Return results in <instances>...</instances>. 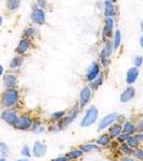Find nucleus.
<instances>
[{
    "label": "nucleus",
    "instance_id": "nucleus-21",
    "mask_svg": "<svg viewBox=\"0 0 143 161\" xmlns=\"http://www.w3.org/2000/svg\"><path fill=\"white\" fill-rule=\"evenodd\" d=\"M110 142V138L108 134H103V135H101L99 138L97 140V144L98 145H101V146H105L108 145Z\"/></svg>",
    "mask_w": 143,
    "mask_h": 161
},
{
    "label": "nucleus",
    "instance_id": "nucleus-6",
    "mask_svg": "<svg viewBox=\"0 0 143 161\" xmlns=\"http://www.w3.org/2000/svg\"><path fill=\"white\" fill-rule=\"evenodd\" d=\"M1 117H2L3 120H5V123H8L11 126L15 125V123L18 119V116H17V114H16V112L11 111V110H7V111L3 112Z\"/></svg>",
    "mask_w": 143,
    "mask_h": 161
},
{
    "label": "nucleus",
    "instance_id": "nucleus-5",
    "mask_svg": "<svg viewBox=\"0 0 143 161\" xmlns=\"http://www.w3.org/2000/svg\"><path fill=\"white\" fill-rule=\"evenodd\" d=\"M111 52H112V43L108 41L107 43H105V48L102 50L101 53H100L101 62H102V65H103L105 67H107L108 64H109V60H108V59H109L110 55H111Z\"/></svg>",
    "mask_w": 143,
    "mask_h": 161
},
{
    "label": "nucleus",
    "instance_id": "nucleus-34",
    "mask_svg": "<svg viewBox=\"0 0 143 161\" xmlns=\"http://www.w3.org/2000/svg\"><path fill=\"white\" fill-rule=\"evenodd\" d=\"M117 138H118V141H120V142H125V141L128 140L129 135H128V133H124V134H120Z\"/></svg>",
    "mask_w": 143,
    "mask_h": 161
},
{
    "label": "nucleus",
    "instance_id": "nucleus-35",
    "mask_svg": "<svg viewBox=\"0 0 143 161\" xmlns=\"http://www.w3.org/2000/svg\"><path fill=\"white\" fill-rule=\"evenodd\" d=\"M136 130H138L139 132H142L143 131V120H140L138 124V126L136 127Z\"/></svg>",
    "mask_w": 143,
    "mask_h": 161
},
{
    "label": "nucleus",
    "instance_id": "nucleus-2",
    "mask_svg": "<svg viewBox=\"0 0 143 161\" xmlns=\"http://www.w3.org/2000/svg\"><path fill=\"white\" fill-rule=\"evenodd\" d=\"M18 100V93L17 90L13 88H10L3 93V97H2V102L5 107H13V105L16 104Z\"/></svg>",
    "mask_w": 143,
    "mask_h": 161
},
{
    "label": "nucleus",
    "instance_id": "nucleus-26",
    "mask_svg": "<svg viewBox=\"0 0 143 161\" xmlns=\"http://www.w3.org/2000/svg\"><path fill=\"white\" fill-rule=\"evenodd\" d=\"M81 149L85 152H94V150H97L98 147L94 144H86V145H82Z\"/></svg>",
    "mask_w": 143,
    "mask_h": 161
},
{
    "label": "nucleus",
    "instance_id": "nucleus-37",
    "mask_svg": "<svg viewBox=\"0 0 143 161\" xmlns=\"http://www.w3.org/2000/svg\"><path fill=\"white\" fill-rule=\"evenodd\" d=\"M52 161H68V158L67 157H58L56 159H53Z\"/></svg>",
    "mask_w": 143,
    "mask_h": 161
},
{
    "label": "nucleus",
    "instance_id": "nucleus-10",
    "mask_svg": "<svg viewBox=\"0 0 143 161\" xmlns=\"http://www.w3.org/2000/svg\"><path fill=\"white\" fill-rule=\"evenodd\" d=\"M34 157H43L46 154V146L43 143H41L39 141H37L34 145Z\"/></svg>",
    "mask_w": 143,
    "mask_h": 161
},
{
    "label": "nucleus",
    "instance_id": "nucleus-17",
    "mask_svg": "<svg viewBox=\"0 0 143 161\" xmlns=\"http://www.w3.org/2000/svg\"><path fill=\"white\" fill-rule=\"evenodd\" d=\"M122 130H123V129H122V127H120V125H114V126H112V127L109 129L110 138H117V136L120 134V132H122Z\"/></svg>",
    "mask_w": 143,
    "mask_h": 161
},
{
    "label": "nucleus",
    "instance_id": "nucleus-12",
    "mask_svg": "<svg viewBox=\"0 0 143 161\" xmlns=\"http://www.w3.org/2000/svg\"><path fill=\"white\" fill-rule=\"evenodd\" d=\"M134 93H136V90H134V87H128L120 95V101L122 102H128L134 97Z\"/></svg>",
    "mask_w": 143,
    "mask_h": 161
},
{
    "label": "nucleus",
    "instance_id": "nucleus-14",
    "mask_svg": "<svg viewBox=\"0 0 143 161\" xmlns=\"http://www.w3.org/2000/svg\"><path fill=\"white\" fill-rule=\"evenodd\" d=\"M29 47H30V41L28 39H23V40L18 43L17 47H16V53H17V54H24V53L27 52Z\"/></svg>",
    "mask_w": 143,
    "mask_h": 161
},
{
    "label": "nucleus",
    "instance_id": "nucleus-19",
    "mask_svg": "<svg viewBox=\"0 0 143 161\" xmlns=\"http://www.w3.org/2000/svg\"><path fill=\"white\" fill-rule=\"evenodd\" d=\"M20 5V0H8L7 1V8L10 11L17 10Z\"/></svg>",
    "mask_w": 143,
    "mask_h": 161
},
{
    "label": "nucleus",
    "instance_id": "nucleus-28",
    "mask_svg": "<svg viewBox=\"0 0 143 161\" xmlns=\"http://www.w3.org/2000/svg\"><path fill=\"white\" fill-rule=\"evenodd\" d=\"M134 158H137L138 160H143V150L141 149H136L132 152Z\"/></svg>",
    "mask_w": 143,
    "mask_h": 161
},
{
    "label": "nucleus",
    "instance_id": "nucleus-41",
    "mask_svg": "<svg viewBox=\"0 0 143 161\" xmlns=\"http://www.w3.org/2000/svg\"><path fill=\"white\" fill-rule=\"evenodd\" d=\"M122 161H134V160H132V159H130V158H124Z\"/></svg>",
    "mask_w": 143,
    "mask_h": 161
},
{
    "label": "nucleus",
    "instance_id": "nucleus-16",
    "mask_svg": "<svg viewBox=\"0 0 143 161\" xmlns=\"http://www.w3.org/2000/svg\"><path fill=\"white\" fill-rule=\"evenodd\" d=\"M77 110H73L68 117H66L65 119H63V121H61V124H60V127L63 128V127H65V126H68L69 124H71L72 123V120L77 117Z\"/></svg>",
    "mask_w": 143,
    "mask_h": 161
},
{
    "label": "nucleus",
    "instance_id": "nucleus-24",
    "mask_svg": "<svg viewBox=\"0 0 143 161\" xmlns=\"http://www.w3.org/2000/svg\"><path fill=\"white\" fill-rule=\"evenodd\" d=\"M127 145L129 146L130 148H134V147H137V146L139 145V141H138V138H136V135H134V136H129V138H128Z\"/></svg>",
    "mask_w": 143,
    "mask_h": 161
},
{
    "label": "nucleus",
    "instance_id": "nucleus-36",
    "mask_svg": "<svg viewBox=\"0 0 143 161\" xmlns=\"http://www.w3.org/2000/svg\"><path fill=\"white\" fill-rule=\"evenodd\" d=\"M38 5L40 7V9H43V8L46 7V2L45 0H38Z\"/></svg>",
    "mask_w": 143,
    "mask_h": 161
},
{
    "label": "nucleus",
    "instance_id": "nucleus-4",
    "mask_svg": "<svg viewBox=\"0 0 143 161\" xmlns=\"http://www.w3.org/2000/svg\"><path fill=\"white\" fill-rule=\"evenodd\" d=\"M31 19L34 24L43 25V24L45 23V14H44L43 10H41L40 8L34 7V10H32Z\"/></svg>",
    "mask_w": 143,
    "mask_h": 161
},
{
    "label": "nucleus",
    "instance_id": "nucleus-11",
    "mask_svg": "<svg viewBox=\"0 0 143 161\" xmlns=\"http://www.w3.org/2000/svg\"><path fill=\"white\" fill-rule=\"evenodd\" d=\"M139 75V70L137 67H134V68H130L129 70L127 71V74H126V83L127 84H134L137 81V77Z\"/></svg>",
    "mask_w": 143,
    "mask_h": 161
},
{
    "label": "nucleus",
    "instance_id": "nucleus-46",
    "mask_svg": "<svg viewBox=\"0 0 143 161\" xmlns=\"http://www.w3.org/2000/svg\"><path fill=\"white\" fill-rule=\"evenodd\" d=\"M18 161H28V160H18Z\"/></svg>",
    "mask_w": 143,
    "mask_h": 161
},
{
    "label": "nucleus",
    "instance_id": "nucleus-32",
    "mask_svg": "<svg viewBox=\"0 0 143 161\" xmlns=\"http://www.w3.org/2000/svg\"><path fill=\"white\" fill-rule=\"evenodd\" d=\"M22 155H23V156H26V157L31 156V155H30V149L28 146H24V147L22 148Z\"/></svg>",
    "mask_w": 143,
    "mask_h": 161
},
{
    "label": "nucleus",
    "instance_id": "nucleus-8",
    "mask_svg": "<svg viewBox=\"0 0 143 161\" xmlns=\"http://www.w3.org/2000/svg\"><path fill=\"white\" fill-rule=\"evenodd\" d=\"M91 97V91L89 89V87H84L81 90V93H80V105H81V107H84L88 103Z\"/></svg>",
    "mask_w": 143,
    "mask_h": 161
},
{
    "label": "nucleus",
    "instance_id": "nucleus-44",
    "mask_svg": "<svg viewBox=\"0 0 143 161\" xmlns=\"http://www.w3.org/2000/svg\"><path fill=\"white\" fill-rule=\"evenodd\" d=\"M109 1H110V2H115L116 0H109Z\"/></svg>",
    "mask_w": 143,
    "mask_h": 161
},
{
    "label": "nucleus",
    "instance_id": "nucleus-39",
    "mask_svg": "<svg viewBox=\"0 0 143 161\" xmlns=\"http://www.w3.org/2000/svg\"><path fill=\"white\" fill-rule=\"evenodd\" d=\"M2 73H3V67L1 66V65H0V76L2 75Z\"/></svg>",
    "mask_w": 143,
    "mask_h": 161
},
{
    "label": "nucleus",
    "instance_id": "nucleus-13",
    "mask_svg": "<svg viewBox=\"0 0 143 161\" xmlns=\"http://www.w3.org/2000/svg\"><path fill=\"white\" fill-rule=\"evenodd\" d=\"M113 29V19L111 17H107L105 21V29H103V39L107 40L108 37H110Z\"/></svg>",
    "mask_w": 143,
    "mask_h": 161
},
{
    "label": "nucleus",
    "instance_id": "nucleus-27",
    "mask_svg": "<svg viewBox=\"0 0 143 161\" xmlns=\"http://www.w3.org/2000/svg\"><path fill=\"white\" fill-rule=\"evenodd\" d=\"M124 131H125V133H132V132L136 131V127H134V125H132L131 123H126L125 125H124Z\"/></svg>",
    "mask_w": 143,
    "mask_h": 161
},
{
    "label": "nucleus",
    "instance_id": "nucleus-9",
    "mask_svg": "<svg viewBox=\"0 0 143 161\" xmlns=\"http://www.w3.org/2000/svg\"><path fill=\"white\" fill-rule=\"evenodd\" d=\"M99 72H100L99 65H98L97 62H93L91 66L89 67V69H88V72H87V74H86V79L91 82L93 79H95L96 77L99 75Z\"/></svg>",
    "mask_w": 143,
    "mask_h": 161
},
{
    "label": "nucleus",
    "instance_id": "nucleus-43",
    "mask_svg": "<svg viewBox=\"0 0 143 161\" xmlns=\"http://www.w3.org/2000/svg\"><path fill=\"white\" fill-rule=\"evenodd\" d=\"M1 24H2V17L0 16V26H1Z\"/></svg>",
    "mask_w": 143,
    "mask_h": 161
},
{
    "label": "nucleus",
    "instance_id": "nucleus-25",
    "mask_svg": "<svg viewBox=\"0 0 143 161\" xmlns=\"http://www.w3.org/2000/svg\"><path fill=\"white\" fill-rule=\"evenodd\" d=\"M83 155V150L82 149H77V150H72L70 152L68 155H67V158L68 159H75V158H79Z\"/></svg>",
    "mask_w": 143,
    "mask_h": 161
},
{
    "label": "nucleus",
    "instance_id": "nucleus-45",
    "mask_svg": "<svg viewBox=\"0 0 143 161\" xmlns=\"http://www.w3.org/2000/svg\"><path fill=\"white\" fill-rule=\"evenodd\" d=\"M0 161H5V159H0Z\"/></svg>",
    "mask_w": 143,
    "mask_h": 161
},
{
    "label": "nucleus",
    "instance_id": "nucleus-23",
    "mask_svg": "<svg viewBox=\"0 0 143 161\" xmlns=\"http://www.w3.org/2000/svg\"><path fill=\"white\" fill-rule=\"evenodd\" d=\"M22 64H23V58H20V57H15V58L12 59L11 62H10V67H11L12 69L18 68V67H20V65Z\"/></svg>",
    "mask_w": 143,
    "mask_h": 161
},
{
    "label": "nucleus",
    "instance_id": "nucleus-20",
    "mask_svg": "<svg viewBox=\"0 0 143 161\" xmlns=\"http://www.w3.org/2000/svg\"><path fill=\"white\" fill-rule=\"evenodd\" d=\"M120 41H122V36H120V31L117 30L115 32V37H114V42H113V48L117 50L120 45Z\"/></svg>",
    "mask_w": 143,
    "mask_h": 161
},
{
    "label": "nucleus",
    "instance_id": "nucleus-1",
    "mask_svg": "<svg viewBox=\"0 0 143 161\" xmlns=\"http://www.w3.org/2000/svg\"><path fill=\"white\" fill-rule=\"evenodd\" d=\"M98 118V110L96 107H91L87 110L86 114H85L84 118L81 121L82 127H89L93 124H95V121Z\"/></svg>",
    "mask_w": 143,
    "mask_h": 161
},
{
    "label": "nucleus",
    "instance_id": "nucleus-29",
    "mask_svg": "<svg viewBox=\"0 0 143 161\" xmlns=\"http://www.w3.org/2000/svg\"><path fill=\"white\" fill-rule=\"evenodd\" d=\"M65 115V112L64 111H60V112H55V113L52 114V119L56 120V119H60L63 116Z\"/></svg>",
    "mask_w": 143,
    "mask_h": 161
},
{
    "label": "nucleus",
    "instance_id": "nucleus-22",
    "mask_svg": "<svg viewBox=\"0 0 143 161\" xmlns=\"http://www.w3.org/2000/svg\"><path fill=\"white\" fill-rule=\"evenodd\" d=\"M101 84H102V76L101 75H100V76L98 75L95 79H93V81L91 82V89H97Z\"/></svg>",
    "mask_w": 143,
    "mask_h": 161
},
{
    "label": "nucleus",
    "instance_id": "nucleus-42",
    "mask_svg": "<svg viewBox=\"0 0 143 161\" xmlns=\"http://www.w3.org/2000/svg\"><path fill=\"white\" fill-rule=\"evenodd\" d=\"M140 26H141V29H142V30H143V21H142V22H141Z\"/></svg>",
    "mask_w": 143,
    "mask_h": 161
},
{
    "label": "nucleus",
    "instance_id": "nucleus-3",
    "mask_svg": "<svg viewBox=\"0 0 143 161\" xmlns=\"http://www.w3.org/2000/svg\"><path fill=\"white\" fill-rule=\"evenodd\" d=\"M117 118H118L117 113H111V114H109V115H107L105 117H103L100 120L99 125H98V130L100 131V130L105 129V128L109 127L110 125H112L115 120H117Z\"/></svg>",
    "mask_w": 143,
    "mask_h": 161
},
{
    "label": "nucleus",
    "instance_id": "nucleus-18",
    "mask_svg": "<svg viewBox=\"0 0 143 161\" xmlns=\"http://www.w3.org/2000/svg\"><path fill=\"white\" fill-rule=\"evenodd\" d=\"M105 14L107 17H111L114 14V7L112 2H110L109 0H107L105 2Z\"/></svg>",
    "mask_w": 143,
    "mask_h": 161
},
{
    "label": "nucleus",
    "instance_id": "nucleus-31",
    "mask_svg": "<svg viewBox=\"0 0 143 161\" xmlns=\"http://www.w3.org/2000/svg\"><path fill=\"white\" fill-rule=\"evenodd\" d=\"M134 66H136L137 68H138V67H140L141 65L143 64V57L142 56H137L136 58H134Z\"/></svg>",
    "mask_w": 143,
    "mask_h": 161
},
{
    "label": "nucleus",
    "instance_id": "nucleus-38",
    "mask_svg": "<svg viewBox=\"0 0 143 161\" xmlns=\"http://www.w3.org/2000/svg\"><path fill=\"white\" fill-rule=\"evenodd\" d=\"M136 138H138V141H139V142H140V141H143V134H142V133L136 134Z\"/></svg>",
    "mask_w": 143,
    "mask_h": 161
},
{
    "label": "nucleus",
    "instance_id": "nucleus-15",
    "mask_svg": "<svg viewBox=\"0 0 143 161\" xmlns=\"http://www.w3.org/2000/svg\"><path fill=\"white\" fill-rule=\"evenodd\" d=\"M5 87H8V88H13L14 86H15L16 84V76H14V75H11V74H7L5 76Z\"/></svg>",
    "mask_w": 143,
    "mask_h": 161
},
{
    "label": "nucleus",
    "instance_id": "nucleus-40",
    "mask_svg": "<svg viewBox=\"0 0 143 161\" xmlns=\"http://www.w3.org/2000/svg\"><path fill=\"white\" fill-rule=\"evenodd\" d=\"M140 45H141V47H143V36L141 37V39H140Z\"/></svg>",
    "mask_w": 143,
    "mask_h": 161
},
{
    "label": "nucleus",
    "instance_id": "nucleus-30",
    "mask_svg": "<svg viewBox=\"0 0 143 161\" xmlns=\"http://www.w3.org/2000/svg\"><path fill=\"white\" fill-rule=\"evenodd\" d=\"M24 33H25V37H27V38H31V37H34V28H31V27L27 28Z\"/></svg>",
    "mask_w": 143,
    "mask_h": 161
},
{
    "label": "nucleus",
    "instance_id": "nucleus-7",
    "mask_svg": "<svg viewBox=\"0 0 143 161\" xmlns=\"http://www.w3.org/2000/svg\"><path fill=\"white\" fill-rule=\"evenodd\" d=\"M30 126H31V119L27 116H22L17 119L14 127L18 130H27L30 128Z\"/></svg>",
    "mask_w": 143,
    "mask_h": 161
},
{
    "label": "nucleus",
    "instance_id": "nucleus-33",
    "mask_svg": "<svg viewBox=\"0 0 143 161\" xmlns=\"http://www.w3.org/2000/svg\"><path fill=\"white\" fill-rule=\"evenodd\" d=\"M122 150L124 152H125V154H127V155H130V154H132V150L130 149V147L128 145H126V144H124V145H122Z\"/></svg>",
    "mask_w": 143,
    "mask_h": 161
}]
</instances>
